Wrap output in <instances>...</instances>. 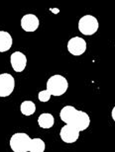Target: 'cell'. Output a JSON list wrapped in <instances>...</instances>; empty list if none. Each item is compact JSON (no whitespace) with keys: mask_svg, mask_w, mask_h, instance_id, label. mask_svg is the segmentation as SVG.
I'll use <instances>...</instances> for the list:
<instances>
[{"mask_svg":"<svg viewBox=\"0 0 115 152\" xmlns=\"http://www.w3.org/2000/svg\"><path fill=\"white\" fill-rule=\"evenodd\" d=\"M47 91L52 96H62L69 88V82L63 75L56 74L48 79L47 81Z\"/></svg>","mask_w":115,"mask_h":152,"instance_id":"obj_1","label":"cell"},{"mask_svg":"<svg viewBox=\"0 0 115 152\" xmlns=\"http://www.w3.org/2000/svg\"><path fill=\"white\" fill-rule=\"evenodd\" d=\"M32 138L24 132L14 133L11 136L9 144L13 152H30Z\"/></svg>","mask_w":115,"mask_h":152,"instance_id":"obj_2","label":"cell"},{"mask_svg":"<svg viewBox=\"0 0 115 152\" xmlns=\"http://www.w3.org/2000/svg\"><path fill=\"white\" fill-rule=\"evenodd\" d=\"M99 23L97 19L92 15H84L78 21V30L81 34L86 36H91L97 32Z\"/></svg>","mask_w":115,"mask_h":152,"instance_id":"obj_3","label":"cell"},{"mask_svg":"<svg viewBox=\"0 0 115 152\" xmlns=\"http://www.w3.org/2000/svg\"><path fill=\"white\" fill-rule=\"evenodd\" d=\"M15 80L9 73L0 74V97H8L14 91Z\"/></svg>","mask_w":115,"mask_h":152,"instance_id":"obj_4","label":"cell"},{"mask_svg":"<svg viewBox=\"0 0 115 152\" xmlns=\"http://www.w3.org/2000/svg\"><path fill=\"white\" fill-rule=\"evenodd\" d=\"M68 50L72 56H81L86 50V42L80 37L72 38L68 42Z\"/></svg>","mask_w":115,"mask_h":152,"instance_id":"obj_5","label":"cell"},{"mask_svg":"<svg viewBox=\"0 0 115 152\" xmlns=\"http://www.w3.org/2000/svg\"><path fill=\"white\" fill-rule=\"evenodd\" d=\"M90 124V118L86 112L83 111H77L74 118H72L71 126H74L78 132H83L86 130Z\"/></svg>","mask_w":115,"mask_h":152,"instance_id":"obj_6","label":"cell"},{"mask_svg":"<svg viewBox=\"0 0 115 152\" xmlns=\"http://www.w3.org/2000/svg\"><path fill=\"white\" fill-rule=\"evenodd\" d=\"M60 136L65 143H74L80 137V132L71 124H66L60 129Z\"/></svg>","mask_w":115,"mask_h":152,"instance_id":"obj_7","label":"cell"},{"mask_svg":"<svg viewBox=\"0 0 115 152\" xmlns=\"http://www.w3.org/2000/svg\"><path fill=\"white\" fill-rule=\"evenodd\" d=\"M10 62L15 72H22L26 68L27 57L21 51H14L10 56Z\"/></svg>","mask_w":115,"mask_h":152,"instance_id":"obj_8","label":"cell"},{"mask_svg":"<svg viewBox=\"0 0 115 152\" xmlns=\"http://www.w3.org/2000/svg\"><path fill=\"white\" fill-rule=\"evenodd\" d=\"M40 22L34 14H26L21 19V28L25 32H35L39 28Z\"/></svg>","mask_w":115,"mask_h":152,"instance_id":"obj_9","label":"cell"},{"mask_svg":"<svg viewBox=\"0 0 115 152\" xmlns=\"http://www.w3.org/2000/svg\"><path fill=\"white\" fill-rule=\"evenodd\" d=\"M77 109L72 106H66L63 107L60 112V118L66 124H71L72 118H74L75 113H77Z\"/></svg>","mask_w":115,"mask_h":152,"instance_id":"obj_10","label":"cell"},{"mask_svg":"<svg viewBox=\"0 0 115 152\" xmlns=\"http://www.w3.org/2000/svg\"><path fill=\"white\" fill-rule=\"evenodd\" d=\"M13 44L11 35L8 32L0 31V53H5L9 50Z\"/></svg>","mask_w":115,"mask_h":152,"instance_id":"obj_11","label":"cell"},{"mask_svg":"<svg viewBox=\"0 0 115 152\" xmlns=\"http://www.w3.org/2000/svg\"><path fill=\"white\" fill-rule=\"evenodd\" d=\"M54 124H55V118H54L53 115L50 113H44L41 114L38 118V124L42 129H48L53 127Z\"/></svg>","mask_w":115,"mask_h":152,"instance_id":"obj_12","label":"cell"},{"mask_svg":"<svg viewBox=\"0 0 115 152\" xmlns=\"http://www.w3.org/2000/svg\"><path fill=\"white\" fill-rule=\"evenodd\" d=\"M20 111L24 115H32L36 112V105L32 101H24L20 106Z\"/></svg>","mask_w":115,"mask_h":152,"instance_id":"obj_13","label":"cell"},{"mask_svg":"<svg viewBox=\"0 0 115 152\" xmlns=\"http://www.w3.org/2000/svg\"><path fill=\"white\" fill-rule=\"evenodd\" d=\"M45 149H46V144H45L43 139L39 137L32 138L30 152H44Z\"/></svg>","mask_w":115,"mask_h":152,"instance_id":"obj_14","label":"cell"},{"mask_svg":"<svg viewBox=\"0 0 115 152\" xmlns=\"http://www.w3.org/2000/svg\"><path fill=\"white\" fill-rule=\"evenodd\" d=\"M51 94L48 92L47 90H43V91H40L38 94V99L40 100L41 102H43V103H46L48 102L49 100L51 99Z\"/></svg>","mask_w":115,"mask_h":152,"instance_id":"obj_15","label":"cell"},{"mask_svg":"<svg viewBox=\"0 0 115 152\" xmlns=\"http://www.w3.org/2000/svg\"><path fill=\"white\" fill-rule=\"evenodd\" d=\"M111 117H112V120L115 121V106L113 107L112 111H111Z\"/></svg>","mask_w":115,"mask_h":152,"instance_id":"obj_16","label":"cell"}]
</instances>
